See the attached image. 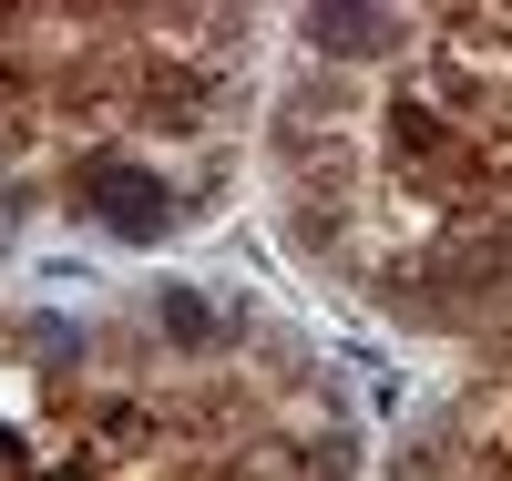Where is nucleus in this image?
I'll return each mask as SVG.
<instances>
[{"mask_svg":"<svg viewBox=\"0 0 512 481\" xmlns=\"http://www.w3.org/2000/svg\"><path fill=\"white\" fill-rule=\"evenodd\" d=\"M62 205L93 215V226H113V236H164V226L185 215V195L154 174V154H72Z\"/></svg>","mask_w":512,"mask_h":481,"instance_id":"f257e3e1","label":"nucleus"}]
</instances>
